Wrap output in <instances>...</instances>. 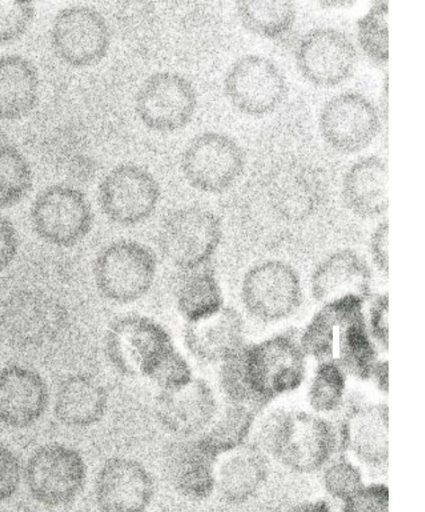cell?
Returning <instances> with one entry per match:
<instances>
[{
    "mask_svg": "<svg viewBox=\"0 0 425 512\" xmlns=\"http://www.w3.org/2000/svg\"><path fill=\"white\" fill-rule=\"evenodd\" d=\"M235 8L247 30L271 39L288 33L296 19V7L290 0H242Z\"/></svg>",
    "mask_w": 425,
    "mask_h": 512,
    "instance_id": "cell-30",
    "label": "cell"
},
{
    "mask_svg": "<svg viewBox=\"0 0 425 512\" xmlns=\"http://www.w3.org/2000/svg\"><path fill=\"white\" fill-rule=\"evenodd\" d=\"M40 77L35 65L17 54L0 56V120L16 121L35 108Z\"/></svg>",
    "mask_w": 425,
    "mask_h": 512,
    "instance_id": "cell-28",
    "label": "cell"
},
{
    "mask_svg": "<svg viewBox=\"0 0 425 512\" xmlns=\"http://www.w3.org/2000/svg\"><path fill=\"white\" fill-rule=\"evenodd\" d=\"M108 406V393L94 377L74 374L58 386L54 414L64 425L86 427L100 421Z\"/></svg>",
    "mask_w": 425,
    "mask_h": 512,
    "instance_id": "cell-27",
    "label": "cell"
},
{
    "mask_svg": "<svg viewBox=\"0 0 425 512\" xmlns=\"http://www.w3.org/2000/svg\"><path fill=\"white\" fill-rule=\"evenodd\" d=\"M67 323L64 306L53 296L23 289L8 296L0 307V331L12 345L31 348L54 340Z\"/></svg>",
    "mask_w": 425,
    "mask_h": 512,
    "instance_id": "cell-9",
    "label": "cell"
},
{
    "mask_svg": "<svg viewBox=\"0 0 425 512\" xmlns=\"http://www.w3.org/2000/svg\"><path fill=\"white\" fill-rule=\"evenodd\" d=\"M365 312L366 325L369 335L378 350L387 351L389 347V298L387 293L370 296Z\"/></svg>",
    "mask_w": 425,
    "mask_h": 512,
    "instance_id": "cell-39",
    "label": "cell"
},
{
    "mask_svg": "<svg viewBox=\"0 0 425 512\" xmlns=\"http://www.w3.org/2000/svg\"><path fill=\"white\" fill-rule=\"evenodd\" d=\"M245 154L231 136L207 131L195 135L185 146L180 168L193 188L220 193L230 188L245 167Z\"/></svg>",
    "mask_w": 425,
    "mask_h": 512,
    "instance_id": "cell-8",
    "label": "cell"
},
{
    "mask_svg": "<svg viewBox=\"0 0 425 512\" xmlns=\"http://www.w3.org/2000/svg\"><path fill=\"white\" fill-rule=\"evenodd\" d=\"M357 39L364 53L374 63L388 60V2L375 1L357 22Z\"/></svg>",
    "mask_w": 425,
    "mask_h": 512,
    "instance_id": "cell-34",
    "label": "cell"
},
{
    "mask_svg": "<svg viewBox=\"0 0 425 512\" xmlns=\"http://www.w3.org/2000/svg\"><path fill=\"white\" fill-rule=\"evenodd\" d=\"M33 184V173L26 157L15 147L0 144V209L21 202Z\"/></svg>",
    "mask_w": 425,
    "mask_h": 512,
    "instance_id": "cell-33",
    "label": "cell"
},
{
    "mask_svg": "<svg viewBox=\"0 0 425 512\" xmlns=\"http://www.w3.org/2000/svg\"><path fill=\"white\" fill-rule=\"evenodd\" d=\"M341 512H389L388 487L381 482L365 483L341 503Z\"/></svg>",
    "mask_w": 425,
    "mask_h": 512,
    "instance_id": "cell-38",
    "label": "cell"
},
{
    "mask_svg": "<svg viewBox=\"0 0 425 512\" xmlns=\"http://www.w3.org/2000/svg\"><path fill=\"white\" fill-rule=\"evenodd\" d=\"M183 339L196 359L221 364L245 344V323L237 309L224 305L202 320L187 323Z\"/></svg>",
    "mask_w": 425,
    "mask_h": 512,
    "instance_id": "cell-25",
    "label": "cell"
},
{
    "mask_svg": "<svg viewBox=\"0 0 425 512\" xmlns=\"http://www.w3.org/2000/svg\"><path fill=\"white\" fill-rule=\"evenodd\" d=\"M364 304L356 297L322 304L300 332L306 356L318 363H334L346 375L369 380L379 358L367 329Z\"/></svg>",
    "mask_w": 425,
    "mask_h": 512,
    "instance_id": "cell-2",
    "label": "cell"
},
{
    "mask_svg": "<svg viewBox=\"0 0 425 512\" xmlns=\"http://www.w3.org/2000/svg\"><path fill=\"white\" fill-rule=\"evenodd\" d=\"M372 273L367 261L357 252L342 249L324 258L310 280L316 302L326 304L346 297L367 301L371 296Z\"/></svg>",
    "mask_w": 425,
    "mask_h": 512,
    "instance_id": "cell-22",
    "label": "cell"
},
{
    "mask_svg": "<svg viewBox=\"0 0 425 512\" xmlns=\"http://www.w3.org/2000/svg\"><path fill=\"white\" fill-rule=\"evenodd\" d=\"M153 494L150 473L131 458L109 459L96 477L95 497L101 512H144Z\"/></svg>",
    "mask_w": 425,
    "mask_h": 512,
    "instance_id": "cell-20",
    "label": "cell"
},
{
    "mask_svg": "<svg viewBox=\"0 0 425 512\" xmlns=\"http://www.w3.org/2000/svg\"><path fill=\"white\" fill-rule=\"evenodd\" d=\"M0 512H4V511H0Z\"/></svg>",
    "mask_w": 425,
    "mask_h": 512,
    "instance_id": "cell-47",
    "label": "cell"
},
{
    "mask_svg": "<svg viewBox=\"0 0 425 512\" xmlns=\"http://www.w3.org/2000/svg\"><path fill=\"white\" fill-rule=\"evenodd\" d=\"M356 60V47L350 37L329 26L308 30L295 48V61L300 73L319 86L345 81L353 73Z\"/></svg>",
    "mask_w": 425,
    "mask_h": 512,
    "instance_id": "cell-16",
    "label": "cell"
},
{
    "mask_svg": "<svg viewBox=\"0 0 425 512\" xmlns=\"http://www.w3.org/2000/svg\"><path fill=\"white\" fill-rule=\"evenodd\" d=\"M269 458L252 443H244L217 457L214 492L225 502L242 504L253 498L269 476Z\"/></svg>",
    "mask_w": 425,
    "mask_h": 512,
    "instance_id": "cell-23",
    "label": "cell"
},
{
    "mask_svg": "<svg viewBox=\"0 0 425 512\" xmlns=\"http://www.w3.org/2000/svg\"><path fill=\"white\" fill-rule=\"evenodd\" d=\"M345 390L346 373L334 363H318L307 391L313 413L326 417L339 411L345 402Z\"/></svg>",
    "mask_w": 425,
    "mask_h": 512,
    "instance_id": "cell-32",
    "label": "cell"
},
{
    "mask_svg": "<svg viewBox=\"0 0 425 512\" xmlns=\"http://www.w3.org/2000/svg\"><path fill=\"white\" fill-rule=\"evenodd\" d=\"M104 349L109 363L118 373L150 379L175 347L160 323L132 313L111 322L106 330Z\"/></svg>",
    "mask_w": 425,
    "mask_h": 512,
    "instance_id": "cell-3",
    "label": "cell"
},
{
    "mask_svg": "<svg viewBox=\"0 0 425 512\" xmlns=\"http://www.w3.org/2000/svg\"><path fill=\"white\" fill-rule=\"evenodd\" d=\"M26 483L31 495L47 506L73 501L86 479V465L74 449L48 444L37 449L26 465Z\"/></svg>",
    "mask_w": 425,
    "mask_h": 512,
    "instance_id": "cell-14",
    "label": "cell"
},
{
    "mask_svg": "<svg viewBox=\"0 0 425 512\" xmlns=\"http://www.w3.org/2000/svg\"><path fill=\"white\" fill-rule=\"evenodd\" d=\"M35 7L29 1L0 0V45L20 39L29 29Z\"/></svg>",
    "mask_w": 425,
    "mask_h": 512,
    "instance_id": "cell-36",
    "label": "cell"
},
{
    "mask_svg": "<svg viewBox=\"0 0 425 512\" xmlns=\"http://www.w3.org/2000/svg\"><path fill=\"white\" fill-rule=\"evenodd\" d=\"M50 42L63 63L86 68L98 64L107 55L111 32L104 16L94 7L72 5L54 16Z\"/></svg>",
    "mask_w": 425,
    "mask_h": 512,
    "instance_id": "cell-11",
    "label": "cell"
},
{
    "mask_svg": "<svg viewBox=\"0 0 425 512\" xmlns=\"http://www.w3.org/2000/svg\"><path fill=\"white\" fill-rule=\"evenodd\" d=\"M380 106L381 109L379 110L381 117L387 118V111H388V78L386 75V78L383 82L382 92H381V98H380Z\"/></svg>",
    "mask_w": 425,
    "mask_h": 512,
    "instance_id": "cell-45",
    "label": "cell"
},
{
    "mask_svg": "<svg viewBox=\"0 0 425 512\" xmlns=\"http://www.w3.org/2000/svg\"><path fill=\"white\" fill-rule=\"evenodd\" d=\"M217 457L198 436L182 438L166 450L165 474L180 495L202 500L214 492Z\"/></svg>",
    "mask_w": 425,
    "mask_h": 512,
    "instance_id": "cell-24",
    "label": "cell"
},
{
    "mask_svg": "<svg viewBox=\"0 0 425 512\" xmlns=\"http://www.w3.org/2000/svg\"><path fill=\"white\" fill-rule=\"evenodd\" d=\"M19 247L18 233L13 223L0 214V272L14 261Z\"/></svg>",
    "mask_w": 425,
    "mask_h": 512,
    "instance_id": "cell-41",
    "label": "cell"
},
{
    "mask_svg": "<svg viewBox=\"0 0 425 512\" xmlns=\"http://www.w3.org/2000/svg\"><path fill=\"white\" fill-rule=\"evenodd\" d=\"M157 273L152 248L131 239L111 242L93 264V279L101 296L117 304L133 303L151 289Z\"/></svg>",
    "mask_w": 425,
    "mask_h": 512,
    "instance_id": "cell-4",
    "label": "cell"
},
{
    "mask_svg": "<svg viewBox=\"0 0 425 512\" xmlns=\"http://www.w3.org/2000/svg\"><path fill=\"white\" fill-rule=\"evenodd\" d=\"M324 140L343 153L365 148L381 126L379 108L364 94L343 91L325 101L319 113Z\"/></svg>",
    "mask_w": 425,
    "mask_h": 512,
    "instance_id": "cell-15",
    "label": "cell"
},
{
    "mask_svg": "<svg viewBox=\"0 0 425 512\" xmlns=\"http://www.w3.org/2000/svg\"><path fill=\"white\" fill-rule=\"evenodd\" d=\"M388 166L377 155L357 159L346 170L342 196L347 207L361 217H376L388 207Z\"/></svg>",
    "mask_w": 425,
    "mask_h": 512,
    "instance_id": "cell-26",
    "label": "cell"
},
{
    "mask_svg": "<svg viewBox=\"0 0 425 512\" xmlns=\"http://www.w3.org/2000/svg\"><path fill=\"white\" fill-rule=\"evenodd\" d=\"M285 512H333L328 503L318 501H305L298 503Z\"/></svg>",
    "mask_w": 425,
    "mask_h": 512,
    "instance_id": "cell-44",
    "label": "cell"
},
{
    "mask_svg": "<svg viewBox=\"0 0 425 512\" xmlns=\"http://www.w3.org/2000/svg\"><path fill=\"white\" fill-rule=\"evenodd\" d=\"M306 357L300 332L294 328L259 342L245 343L221 363L220 388L228 404L259 411L301 386Z\"/></svg>",
    "mask_w": 425,
    "mask_h": 512,
    "instance_id": "cell-1",
    "label": "cell"
},
{
    "mask_svg": "<svg viewBox=\"0 0 425 512\" xmlns=\"http://www.w3.org/2000/svg\"><path fill=\"white\" fill-rule=\"evenodd\" d=\"M344 449L362 468L376 476L388 466V407L384 403H355L339 423Z\"/></svg>",
    "mask_w": 425,
    "mask_h": 512,
    "instance_id": "cell-19",
    "label": "cell"
},
{
    "mask_svg": "<svg viewBox=\"0 0 425 512\" xmlns=\"http://www.w3.org/2000/svg\"><path fill=\"white\" fill-rule=\"evenodd\" d=\"M196 108L197 93L193 84L172 71L149 75L134 98L139 120L148 129L159 133H172L186 127Z\"/></svg>",
    "mask_w": 425,
    "mask_h": 512,
    "instance_id": "cell-10",
    "label": "cell"
},
{
    "mask_svg": "<svg viewBox=\"0 0 425 512\" xmlns=\"http://www.w3.org/2000/svg\"><path fill=\"white\" fill-rule=\"evenodd\" d=\"M160 186L146 168L122 163L100 181L98 202L103 214L120 226H135L151 217L160 200Z\"/></svg>",
    "mask_w": 425,
    "mask_h": 512,
    "instance_id": "cell-12",
    "label": "cell"
},
{
    "mask_svg": "<svg viewBox=\"0 0 425 512\" xmlns=\"http://www.w3.org/2000/svg\"><path fill=\"white\" fill-rule=\"evenodd\" d=\"M370 255L379 271L387 274L389 270L388 256V221H381L370 237Z\"/></svg>",
    "mask_w": 425,
    "mask_h": 512,
    "instance_id": "cell-42",
    "label": "cell"
},
{
    "mask_svg": "<svg viewBox=\"0 0 425 512\" xmlns=\"http://www.w3.org/2000/svg\"><path fill=\"white\" fill-rule=\"evenodd\" d=\"M240 296L246 312L254 319L263 323L282 321L301 305L300 277L287 262L264 260L245 272Z\"/></svg>",
    "mask_w": 425,
    "mask_h": 512,
    "instance_id": "cell-7",
    "label": "cell"
},
{
    "mask_svg": "<svg viewBox=\"0 0 425 512\" xmlns=\"http://www.w3.org/2000/svg\"><path fill=\"white\" fill-rule=\"evenodd\" d=\"M344 449L340 426L325 416L295 411L289 436L276 462L297 474L319 472Z\"/></svg>",
    "mask_w": 425,
    "mask_h": 512,
    "instance_id": "cell-17",
    "label": "cell"
},
{
    "mask_svg": "<svg viewBox=\"0 0 425 512\" xmlns=\"http://www.w3.org/2000/svg\"><path fill=\"white\" fill-rule=\"evenodd\" d=\"M371 380L374 381L378 390L383 393L388 392V361L385 359H378L373 372Z\"/></svg>",
    "mask_w": 425,
    "mask_h": 512,
    "instance_id": "cell-43",
    "label": "cell"
},
{
    "mask_svg": "<svg viewBox=\"0 0 425 512\" xmlns=\"http://www.w3.org/2000/svg\"><path fill=\"white\" fill-rule=\"evenodd\" d=\"M193 378L192 369L187 360L175 348L159 365L149 379L159 389L166 391L179 388Z\"/></svg>",
    "mask_w": 425,
    "mask_h": 512,
    "instance_id": "cell-37",
    "label": "cell"
},
{
    "mask_svg": "<svg viewBox=\"0 0 425 512\" xmlns=\"http://www.w3.org/2000/svg\"><path fill=\"white\" fill-rule=\"evenodd\" d=\"M319 473L325 493L340 504L365 484L362 468L343 452L334 456Z\"/></svg>",
    "mask_w": 425,
    "mask_h": 512,
    "instance_id": "cell-35",
    "label": "cell"
},
{
    "mask_svg": "<svg viewBox=\"0 0 425 512\" xmlns=\"http://www.w3.org/2000/svg\"><path fill=\"white\" fill-rule=\"evenodd\" d=\"M257 412L245 406L228 404L198 437L219 456L246 443Z\"/></svg>",
    "mask_w": 425,
    "mask_h": 512,
    "instance_id": "cell-31",
    "label": "cell"
},
{
    "mask_svg": "<svg viewBox=\"0 0 425 512\" xmlns=\"http://www.w3.org/2000/svg\"><path fill=\"white\" fill-rule=\"evenodd\" d=\"M175 303L187 323L219 311L224 306V299L214 270L205 265L183 272L175 288Z\"/></svg>",
    "mask_w": 425,
    "mask_h": 512,
    "instance_id": "cell-29",
    "label": "cell"
},
{
    "mask_svg": "<svg viewBox=\"0 0 425 512\" xmlns=\"http://www.w3.org/2000/svg\"><path fill=\"white\" fill-rule=\"evenodd\" d=\"M223 89L230 103L250 116L273 112L288 92L281 69L260 54H245L237 58L225 73Z\"/></svg>",
    "mask_w": 425,
    "mask_h": 512,
    "instance_id": "cell-13",
    "label": "cell"
},
{
    "mask_svg": "<svg viewBox=\"0 0 425 512\" xmlns=\"http://www.w3.org/2000/svg\"><path fill=\"white\" fill-rule=\"evenodd\" d=\"M222 239V224L211 210L183 206L162 220L157 242L162 256L182 272L208 265Z\"/></svg>",
    "mask_w": 425,
    "mask_h": 512,
    "instance_id": "cell-5",
    "label": "cell"
},
{
    "mask_svg": "<svg viewBox=\"0 0 425 512\" xmlns=\"http://www.w3.org/2000/svg\"><path fill=\"white\" fill-rule=\"evenodd\" d=\"M352 2L351 1H344V0H339V1H324L322 2L321 4L323 5H327V6H342V5H347V4H351Z\"/></svg>",
    "mask_w": 425,
    "mask_h": 512,
    "instance_id": "cell-46",
    "label": "cell"
},
{
    "mask_svg": "<svg viewBox=\"0 0 425 512\" xmlns=\"http://www.w3.org/2000/svg\"><path fill=\"white\" fill-rule=\"evenodd\" d=\"M153 408L160 425L182 438L201 435L219 412L212 387L195 377L179 388L159 391Z\"/></svg>",
    "mask_w": 425,
    "mask_h": 512,
    "instance_id": "cell-18",
    "label": "cell"
},
{
    "mask_svg": "<svg viewBox=\"0 0 425 512\" xmlns=\"http://www.w3.org/2000/svg\"><path fill=\"white\" fill-rule=\"evenodd\" d=\"M48 400L47 383L36 370L18 364L0 370V423L28 427L43 415Z\"/></svg>",
    "mask_w": 425,
    "mask_h": 512,
    "instance_id": "cell-21",
    "label": "cell"
},
{
    "mask_svg": "<svg viewBox=\"0 0 425 512\" xmlns=\"http://www.w3.org/2000/svg\"><path fill=\"white\" fill-rule=\"evenodd\" d=\"M30 220L34 232L44 242L68 248L89 234L94 214L81 190L68 184H53L35 197Z\"/></svg>",
    "mask_w": 425,
    "mask_h": 512,
    "instance_id": "cell-6",
    "label": "cell"
},
{
    "mask_svg": "<svg viewBox=\"0 0 425 512\" xmlns=\"http://www.w3.org/2000/svg\"><path fill=\"white\" fill-rule=\"evenodd\" d=\"M20 482V465L15 454L0 443V501L12 496Z\"/></svg>",
    "mask_w": 425,
    "mask_h": 512,
    "instance_id": "cell-40",
    "label": "cell"
}]
</instances>
